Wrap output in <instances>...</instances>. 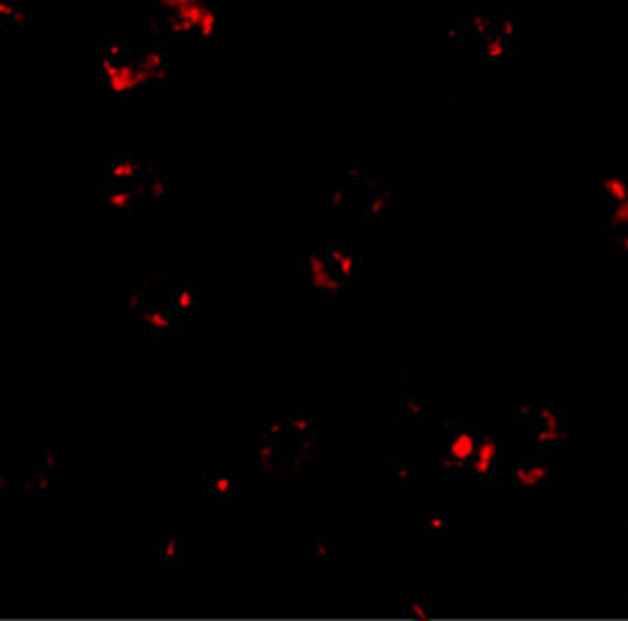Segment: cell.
<instances>
[{
    "mask_svg": "<svg viewBox=\"0 0 628 621\" xmlns=\"http://www.w3.org/2000/svg\"><path fill=\"white\" fill-rule=\"evenodd\" d=\"M511 423L522 431L528 450L562 454L582 431L576 417L566 406H555L526 394L513 404Z\"/></svg>",
    "mask_w": 628,
    "mask_h": 621,
    "instance_id": "6da1fadb",
    "label": "cell"
},
{
    "mask_svg": "<svg viewBox=\"0 0 628 621\" xmlns=\"http://www.w3.org/2000/svg\"><path fill=\"white\" fill-rule=\"evenodd\" d=\"M99 86L118 101H130L147 92L137 63V46L130 40L105 36L99 42Z\"/></svg>",
    "mask_w": 628,
    "mask_h": 621,
    "instance_id": "7a4b0ae2",
    "label": "cell"
},
{
    "mask_svg": "<svg viewBox=\"0 0 628 621\" xmlns=\"http://www.w3.org/2000/svg\"><path fill=\"white\" fill-rule=\"evenodd\" d=\"M484 421L474 419H446L438 433L430 452V465L438 473H459L465 471L474 458L482 435Z\"/></svg>",
    "mask_w": 628,
    "mask_h": 621,
    "instance_id": "3957f363",
    "label": "cell"
},
{
    "mask_svg": "<svg viewBox=\"0 0 628 621\" xmlns=\"http://www.w3.org/2000/svg\"><path fill=\"white\" fill-rule=\"evenodd\" d=\"M509 463H511L509 442L492 427V423L484 421L478 448L465 469L469 488L474 492H490L503 488L507 481Z\"/></svg>",
    "mask_w": 628,
    "mask_h": 621,
    "instance_id": "277c9868",
    "label": "cell"
},
{
    "mask_svg": "<svg viewBox=\"0 0 628 621\" xmlns=\"http://www.w3.org/2000/svg\"><path fill=\"white\" fill-rule=\"evenodd\" d=\"M564 479V463L559 454L545 452H522L511 456L505 486L515 496H536L553 490Z\"/></svg>",
    "mask_w": 628,
    "mask_h": 621,
    "instance_id": "5b68a950",
    "label": "cell"
},
{
    "mask_svg": "<svg viewBox=\"0 0 628 621\" xmlns=\"http://www.w3.org/2000/svg\"><path fill=\"white\" fill-rule=\"evenodd\" d=\"M298 276L310 295L323 304L346 302L348 293L352 291L340 279V274L331 268L323 247L310 253H302L298 258Z\"/></svg>",
    "mask_w": 628,
    "mask_h": 621,
    "instance_id": "8992f818",
    "label": "cell"
},
{
    "mask_svg": "<svg viewBox=\"0 0 628 621\" xmlns=\"http://www.w3.org/2000/svg\"><path fill=\"white\" fill-rule=\"evenodd\" d=\"M325 256L331 264V268L340 274V279L350 287L358 289L365 281V264L363 256L354 251L346 241L333 239L327 245H323Z\"/></svg>",
    "mask_w": 628,
    "mask_h": 621,
    "instance_id": "52a82bcc",
    "label": "cell"
},
{
    "mask_svg": "<svg viewBox=\"0 0 628 621\" xmlns=\"http://www.w3.org/2000/svg\"><path fill=\"white\" fill-rule=\"evenodd\" d=\"M434 414V400L419 387L402 389L390 404V417L396 423L423 425Z\"/></svg>",
    "mask_w": 628,
    "mask_h": 621,
    "instance_id": "ba28073f",
    "label": "cell"
},
{
    "mask_svg": "<svg viewBox=\"0 0 628 621\" xmlns=\"http://www.w3.org/2000/svg\"><path fill=\"white\" fill-rule=\"evenodd\" d=\"M137 63L147 92L160 90L170 82L172 65L162 46H137Z\"/></svg>",
    "mask_w": 628,
    "mask_h": 621,
    "instance_id": "9c48e42d",
    "label": "cell"
},
{
    "mask_svg": "<svg viewBox=\"0 0 628 621\" xmlns=\"http://www.w3.org/2000/svg\"><path fill=\"white\" fill-rule=\"evenodd\" d=\"M379 463L384 465V477H386V488H388L390 500L402 498L415 486L417 471L405 454L388 452L379 458Z\"/></svg>",
    "mask_w": 628,
    "mask_h": 621,
    "instance_id": "30bf717a",
    "label": "cell"
},
{
    "mask_svg": "<svg viewBox=\"0 0 628 621\" xmlns=\"http://www.w3.org/2000/svg\"><path fill=\"white\" fill-rule=\"evenodd\" d=\"M204 492L216 504H229L235 496V479L229 463L224 458L204 460Z\"/></svg>",
    "mask_w": 628,
    "mask_h": 621,
    "instance_id": "8fae6325",
    "label": "cell"
},
{
    "mask_svg": "<svg viewBox=\"0 0 628 621\" xmlns=\"http://www.w3.org/2000/svg\"><path fill=\"white\" fill-rule=\"evenodd\" d=\"M137 195H139L137 187H130V184L103 182V187L99 191V205L105 207V212L109 216L126 220L132 216L134 207H137Z\"/></svg>",
    "mask_w": 628,
    "mask_h": 621,
    "instance_id": "7c38bea8",
    "label": "cell"
},
{
    "mask_svg": "<svg viewBox=\"0 0 628 621\" xmlns=\"http://www.w3.org/2000/svg\"><path fill=\"white\" fill-rule=\"evenodd\" d=\"M593 199L599 210L628 199V172L608 170L599 174L593 182Z\"/></svg>",
    "mask_w": 628,
    "mask_h": 621,
    "instance_id": "4fadbf2b",
    "label": "cell"
},
{
    "mask_svg": "<svg viewBox=\"0 0 628 621\" xmlns=\"http://www.w3.org/2000/svg\"><path fill=\"white\" fill-rule=\"evenodd\" d=\"M145 164L143 159L130 153H118L114 157L107 159V164L103 168L105 182L111 184H130V187H137L141 178L145 176Z\"/></svg>",
    "mask_w": 628,
    "mask_h": 621,
    "instance_id": "5bb4252c",
    "label": "cell"
},
{
    "mask_svg": "<svg viewBox=\"0 0 628 621\" xmlns=\"http://www.w3.org/2000/svg\"><path fill=\"white\" fill-rule=\"evenodd\" d=\"M419 532L423 538L432 542L451 540L453 534V511L448 504H434L430 509H425L419 517Z\"/></svg>",
    "mask_w": 628,
    "mask_h": 621,
    "instance_id": "9a60e30c",
    "label": "cell"
},
{
    "mask_svg": "<svg viewBox=\"0 0 628 621\" xmlns=\"http://www.w3.org/2000/svg\"><path fill=\"white\" fill-rule=\"evenodd\" d=\"M164 297H166V304L183 320H193V316H197L199 295L193 281H183V283L168 287Z\"/></svg>",
    "mask_w": 628,
    "mask_h": 621,
    "instance_id": "2e32d148",
    "label": "cell"
},
{
    "mask_svg": "<svg viewBox=\"0 0 628 621\" xmlns=\"http://www.w3.org/2000/svg\"><path fill=\"white\" fill-rule=\"evenodd\" d=\"M626 228H628V199L601 210V218L597 222L595 235L603 241L616 233H622V230Z\"/></svg>",
    "mask_w": 628,
    "mask_h": 621,
    "instance_id": "e0dca14e",
    "label": "cell"
},
{
    "mask_svg": "<svg viewBox=\"0 0 628 621\" xmlns=\"http://www.w3.org/2000/svg\"><path fill=\"white\" fill-rule=\"evenodd\" d=\"M396 201L394 189H390V184H379V187H371L365 195L363 201V216L367 222H375L377 218L384 216L392 203Z\"/></svg>",
    "mask_w": 628,
    "mask_h": 621,
    "instance_id": "ac0fdd59",
    "label": "cell"
},
{
    "mask_svg": "<svg viewBox=\"0 0 628 621\" xmlns=\"http://www.w3.org/2000/svg\"><path fill=\"white\" fill-rule=\"evenodd\" d=\"M515 36H505L499 32H490L484 40L478 42V57L488 63H501L511 57Z\"/></svg>",
    "mask_w": 628,
    "mask_h": 621,
    "instance_id": "d6986e66",
    "label": "cell"
},
{
    "mask_svg": "<svg viewBox=\"0 0 628 621\" xmlns=\"http://www.w3.org/2000/svg\"><path fill=\"white\" fill-rule=\"evenodd\" d=\"M153 559L162 567H176L183 563V546L181 540L166 536L153 544Z\"/></svg>",
    "mask_w": 628,
    "mask_h": 621,
    "instance_id": "ffe728a7",
    "label": "cell"
},
{
    "mask_svg": "<svg viewBox=\"0 0 628 621\" xmlns=\"http://www.w3.org/2000/svg\"><path fill=\"white\" fill-rule=\"evenodd\" d=\"M350 180H335L333 184H329L325 191V205L329 212H344L346 207L352 201V187Z\"/></svg>",
    "mask_w": 628,
    "mask_h": 621,
    "instance_id": "44dd1931",
    "label": "cell"
},
{
    "mask_svg": "<svg viewBox=\"0 0 628 621\" xmlns=\"http://www.w3.org/2000/svg\"><path fill=\"white\" fill-rule=\"evenodd\" d=\"M0 17H3L7 30H19L26 26L28 9L21 0H3V5H0Z\"/></svg>",
    "mask_w": 628,
    "mask_h": 621,
    "instance_id": "7402d4cb",
    "label": "cell"
},
{
    "mask_svg": "<svg viewBox=\"0 0 628 621\" xmlns=\"http://www.w3.org/2000/svg\"><path fill=\"white\" fill-rule=\"evenodd\" d=\"M308 555L317 565L327 567L333 561V542H331V538H327V536L314 538L308 544Z\"/></svg>",
    "mask_w": 628,
    "mask_h": 621,
    "instance_id": "603a6c76",
    "label": "cell"
},
{
    "mask_svg": "<svg viewBox=\"0 0 628 621\" xmlns=\"http://www.w3.org/2000/svg\"><path fill=\"white\" fill-rule=\"evenodd\" d=\"M603 249L608 251L614 260L628 266V228L622 230V233L603 239Z\"/></svg>",
    "mask_w": 628,
    "mask_h": 621,
    "instance_id": "cb8c5ba5",
    "label": "cell"
},
{
    "mask_svg": "<svg viewBox=\"0 0 628 621\" xmlns=\"http://www.w3.org/2000/svg\"><path fill=\"white\" fill-rule=\"evenodd\" d=\"M434 592L432 590H421L419 594H413L407 598V609L411 615H419V617H425L430 613V605H434L432 601Z\"/></svg>",
    "mask_w": 628,
    "mask_h": 621,
    "instance_id": "d4e9b609",
    "label": "cell"
},
{
    "mask_svg": "<svg viewBox=\"0 0 628 621\" xmlns=\"http://www.w3.org/2000/svg\"><path fill=\"white\" fill-rule=\"evenodd\" d=\"M622 542L628 544V523L622 527Z\"/></svg>",
    "mask_w": 628,
    "mask_h": 621,
    "instance_id": "484cf974",
    "label": "cell"
},
{
    "mask_svg": "<svg viewBox=\"0 0 628 621\" xmlns=\"http://www.w3.org/2000/svg\"><path fill=\"white\" fill-rule=\"evenodd\" d=\"M624 601H626V605H628V588H626V592H624Z\"/></svg>",
    "mask_w": 628,
    "mask_h": 621,
    "instance_id": "4316f807",
    "label": "cell"
}]
</instances>
